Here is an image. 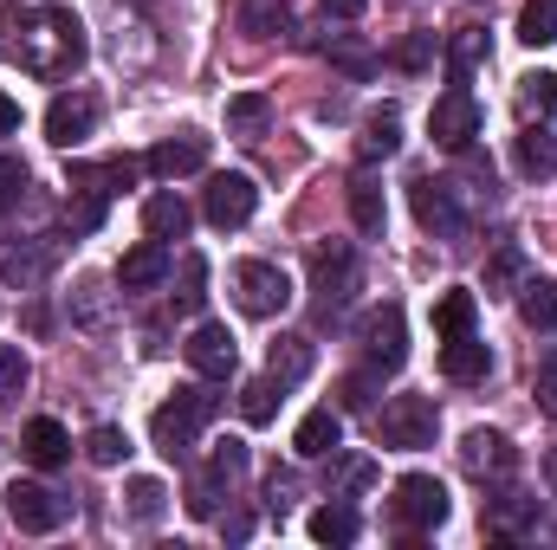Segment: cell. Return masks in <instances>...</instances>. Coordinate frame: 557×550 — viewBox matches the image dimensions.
Listing matches in <instances>:
<instances>
[{"mask_svg":"<svg viewBox=\"0 0 557 550\" xmlns=\"http://www.w3.org/2000/svg\"><path fill=\"white\" fill-rule=\"evenodd\" d=\"M7 33H20L13 39V59L33 78H72L85 65V20L72 7H33V13L13 7L7 13Z\"/></svg>","mask_w":557,"mask_h":550,"instance_id":"obj_1","label":"cell"},{"mask_svg":"<svg viewBox=\"0 0 557 550\" xmlns=\"http://www.w3.org/2000/svg\"><path fill=\"white\" fill-rule=\"evenodd\" d=\"M208 414H214V396H208V389H175V402H162V409L149 414V440H156V453L182 460V453L195 447V434L208 427Z\"/></svg>","mask_w":557,"mask_h":550,"instance_id":"obj_2","label":"cell"},{"mask_svg":"<svg viewBox=\"0 0 557 550\" xmlns=\"http://www.w3.org/2000/svg\"><path fill=\"white\" fill-rule=\"evenodd\" d=\"M434 427H441L434 396H389L383 414H376V434H383V447H396V453H421V447H434Z\"/></svg>","mask_w":557,"mask_h":550,"instance_id":"obj_3","label":"cell"},{"mask_svg":"<svg viewBox=\"0 0 557 550\" xmlns=\"http://www.w3.org/2000/svg\"><path fill=\"white\" fill-rule=\"evenodd\" d=\"M234 298L247 317H278L292 304V278L273 260H247V266H234Z\"/></svg>","mask_w":557,"mask_h":550,"instance_id":"obj_4","label":"cell"},{"mask_svg":"<svg viewBox=\"0 0 557 550\" xmlns=\"http://www.w3.org/2000/svg\"><path fill=\"white\" fill-rule=\"evenodd\" d=\"M240 473H247V440H221V447H214V460H208V473L188 486V512H195V518H214Z\"/></svg>","mask_w":557,"mask_h":550,"instance_id":"obj_5","label":"cell"},{"mask_svg":"<svg viewBox=\"0 0 557 550\" xmlns=\"http://www.w3.org/2000/svg\"><path fill=\"white\" fill-rule=\"evenodd\" d=\"M363 350H370V370H376V376H396V370L409 363V317H403V304L370 311V324H363Z\"/></svg>","mask_w":557,"mask_h":550,"instance_id":"obj_6","label":"cell"},{"mask_svg":"<svg viewBox=\"0 0 557 550\" xmlns=\"http://www.w3.org/2000/svg\"><path fill=\"white\" fill-rule=\"evenodd\" d=\"M7 518H13L20 532L46 538V532L65 525V499H59L52 486H39V479H13V486H7Z\"/></svg>","mask_w":557,"mask_h":550,"instance_id":"obj_7","label":"cell"},{"mask_svg":"<svg viewBox=\"0 0 557 550\" xmlns=\"http://www.w3.org/2000/svg\"><path fill=\"white\" fill-rule=\"evenodd\" d=\"M182 350H188V370H195L201 383H227L234 363H240V343H234L227 324H195V337H188Z\"/></svg>","mask_w":557,"mask_h":550,"instance_id":"obj_8","label":"cell"},{"mask_svg":"<svg viewBox=\"0 0 557 550\" xmlns=\"http://www.w3.org/2000/svg\"><path fill=\"white\" fill-rule=\"evenodd\" d=\"M428 137L441 142V149H473V137H480V104L454 85L447 98H434V111H428Z\"/></svg>","mask_w":557,"mask_h":550,"instance_id":"obj_9","label":"cell"},{"mask_svg":"<svg viewBox=\"0 0 557 550\" xmlns=\"http://www.w3.org/2000/svg\"><path fill=\"white\" fill-rule=\"evenodd\" d=\"M409 201H416V221L434 240H460V234H467V214H460V201H454V182L421 175L416 188H409Z\"/></svg>","mask_w":557,"mask_h":550,"instance_id":"obj_10","label":"cell"},{"mask_svg":"<svg viewBox=\"0 0 557 550\" xmlns=\"http://www.w3.org/2000/svg\"><path fill=\"white\" fill-rule=\"evenodd\" d=\"M396 518H403L409 532H434V525L447 518V486H441L434 473H409V479L396 486Z\"/></svg>","mask_w":557,"mask_h":550,"instance_id":"obj_11","label":"cell"},{"mask_svg":"<svg viewBox=\"0 0 557 550\" xmlns=\"http://www.w3.org/2000/svg\"><path fill=\"white\" fill-rule=\"evenodd\" d=\"M460 466H467L473 479H506V473L519 466V447H512L499 427H473V434L460 440Z\"/></svg>","mask_w":557,"mask_h":550,"instance_id":"obj_12","label":"cell"},{"mask_svg":"<svg viewBox=\"0 0 557 550\" xmlns=\"http://www.w3.org/2000/svg\"><path fill=\"white\" fill-rule=\"evenodd\" d=\"M253 208H260L253 175H214V182H208V221H214V227H247Z\"/></svg>","mask_w":557,"mask_h":550,"instance_id":"obj_13","label":"cell"},{"mask_svg":"<svg viewBox=\"0 0 557 550\" xmlns=\"http://www.w3.org/2000/svg\"><path fill=\"white\" fill-rule=\"evenodd\" d=\"M98 130V98H85V91H65V98H52V111H46V137L59 142V149H78V142H91Z\"/></svg>","mask_w":557,"mask_h":550,"instance_id":"obj_14","label":"cell"},{"mask_svg":"<svg viewBox=\"0 0 557 550\" xmlns=\"http://www.w3.org/2000/svg\"><path fill=\"white\" fill-rule=\"evenodd\" d=\"M311 285H318L324 317H331L337 304H350V291H357V253H350V247H324V253L311 260Z\"/></svg>","mask_w":557,"mask_h":550,"instance_id":"obj_15","label":"cell"},{"mask_svg":"<svg viewBox=\"0 0 557 550\" xmlns=\"http://www.w3.org/2000/svg\"><path fill=\"white\" fill-rule=\"evenodd\" d=\"M169 273H175V260H169L162 240H143V247H131V253L117 260V285H124V291H156Z\"/></svg>","mask_w":557,"mask_h":550,"instance_id":"obj_16","label":"cell"},{"mask_svg":"<svg viewBox=\"0 0 557 550\" xmlns=\"http://www.w3.org/2000/svg\"><path fill=\"white\" fill-rule=\"evenodd\" d=\"M188 227H195V214H188V201H182V195H169V188H162V195H149V201H143V234H149V240H162V247H169V240H188Z\"/></svg>","mask_w":557,"mask_h":550,"instance_id":"obj_17","label":"cell"},{"mask_svg":"<svg viewBox=\"0 0 557 550\" xmlns=\"http://www.w3.org/2000/svg\"><path fill=\"white\" fill-rule=\"evenodd\" d=\"M195 168H208V142L188 137V130L149 149V175H162V182H175V175H195Z\"/></svg>","mask_w":557,"mask_h":550,"instance_id":"obj_18","label":"cell"},{"mask_svg":"<svg viewBox=\"0 0 557 550\" xmlns=\"http://www.w3.org/2000/svg\"><path fill=\"white\" fill-rule=\"evenodd\" d=\"M486 532H493V538H525V532H539V499H525V492L486 499Z\"/></svg>","mask_w":557,"mask_h":550,"instance_id":"obj_19","label":"cell"},{"mask_svg":"<svg viewBox=\"0 0 557 550\" xmlns=\"http://www.w3.org/2000/svg\"><path fill=\"white\" fill-rule=\"evenodd\" d=\"M292 447H298L305 460H324L331 447H344V414H337V409H311L305 421H298Z\"/></svg>","mask_w":557,"mask_h":550,"instance_id":"obj_20","label":"cell"},{"mask_svg":"<svg viewBox=\"0 0 557 550\" xmlns=\"http://www.w3.org/2000/svg\"><path fill=\"white\" fill-rule=\"evenodd\" d=\"M20 447H26V460H33V466H59V460L72 453V434H65L52 414H33V421H26V434H20Z\"/></svg>","mask_w":557,"mask_h":550,"instance_id":"obj_21","label":"cell"},{"mask_svg":"<svg viewBox=\"0 0 557 550\" xmlns=\"http://www.w3.org/2000/svg\"><path fill=\"white\" fill-rule=\"evenodd\" d=\"M350 221H357V234H383V221H389V201H383V182L376 175H350Z\"/></svg>","mask_w":557,"mask_h":550,"instance_id":"obj_22","label":"cell"},{"mask_svg":"<svg viewBox=\"0 0 557 550\" xmlns=\"http://www.w3.org/2000/svg\"><path fill=\"white\" fill-rule=\"evenodd\" d=\"M357 149H363V162H389V155L403 149V111H396V104L370 111V124H363V137H357Z\"/></svg>","mask_w":557,"mask_h":550,"instance_id":"obj_23","label":"cell"},{"mask_svg":"<svg viewBox=\"0 0 557 550\" xmlns=\"http://www.w3.org/2000/svg\"><path fill=\"white\" fill-rule=\"evenodd\" d=\"M486 363H493V357H486V343H480L473 330L447 337V350H441V370H447L454 383H480V376H486Z\"/></svg>","mask_w":557,"mask_h":550,"instance_id":"obj_24","label":"cell"},{"mask_svg":"<svg viewBox=\"0 0 557 550\" xmlns=\"http://www.w3.org/2000/svg\"><path fill=\"white\" fill-rule=\"evenodd\" d=\"M519 317L532 330H557V278H525L519 285Z\"/></svg>","mask_w":557,"mask_h":550,"instance_id":"obj_25","label":"cell"},{"mask_svg":"<svg viewBox=\"0 0 557 550\" xmlns=\"http://www.w3.org/2000/svg\"><path fill=\"white\" fill-rule=\"evenodd\" d=\"M278 402H285V383H273V376L240 383V421H247V427H267L278 414Z\"/></svg>","mask_w":557,"mask_h":550,"instance_id":"obj_26","label":"cell"},{"mask_svg":"<svg viewBox=\"0 0 557 550\" xmlns=\"http://www.w3.org/2000/svg\"><path fill=\"white\" fill-rule=\"evenodd\" d=\"M305 370H311V337H278L267 357V376L292 389V383H305Z\"/></svg>","mask_w":557,"mask_h":550,"instance_id":"obj_27","label":"cell"},{"mask_svg":"<svg viewBox=\"0 0 557 550\" xmlns=\"http://www.w3.org/2000/svg\"><path fill=\"white\" fill-rule=\"evenodd\" d=\"M324 59H331L337 72H350V78H370V72H376V52H370L357 33H331V39H324Z\"/></svg>","mask_w":557,"mask_h":550,"instance_id":"obj_28","label":"cell"},{"mask_svg":"<svg viewBox=\"0 0 557 550\" xmlns=\"http://www.w3.org/2000/svg\"><path fill=\"white\" fill-rule=\"evenodd\" d=\"M72 317H78L85 330H104V324H111V291H104V278H78V285H72Z\"/></svg>","mask_w":557,"mask_h":550,"instance_id":"obj_29","label":"cell"},{"mask_svg":"<svg viewBox=\"0 0 557 550\" xmlns=\"http://www.w3.org/2000/svg\"><path fill=\"white\" fill-rule=\"evenodd\" d=\"M370 479H376V466H370L363 453H337V447H331V499H357Z\"/></svg>","mask_w":557,"mask_h":550,"instance_id":"obj_30","label":"cell"},{"mask_svg":"<svg viewBox=\"0 0 557 550\" xmlns=\"http://www.w3.org/2000/svg\"><path fill=\"white\" fill-rule=\"evenodd\" d=\"M240 26H247L253 39H278V33H292V0H247V7H240Z\"/></svg>","mask_w":557,"mask_h":550,"instance_id":"obj_31","label":"cell"},{"mask_svg":"<svg viewBox=\"0 0 557 550\" xmlns=\"http://www.w3.org/2000/svg\"><path fill=\"white\" fill-rule=\"evenodd\" d=\"M46 266H52V253H46V247H7V253H0V278H7V285H20V291H26V285H39Z\"/></svg>","mask_w":557,"mask_h":550,"instance_id":"obj_32","label":"cell"},{"mask_svg":"<svg viewBox=\"0 0 557 550\" xmlns=\"http://www.w3.org/2000/svg\"><path fill=\"white\" fill-rule=\"evenodd\" d=\"M519 168H525V175H539V182L557 175V137L545 130V124H532V130L519 137Z\"/></svg>","mask_w":557,"mask_h":550,"instance_id":"obj_33","label":"cell"},{"mask_svg":"<svg viewBox=\"0 0 557 550\" xmlns=\"http://www.w3.org/2000/svg\"><path fill=\"white\" fill-rule=\"evenodd\" d=\"M311 538H318V545H350V538H357V512H350L344 499L318 505V512H311Z\"/></svg>","mask_w":557,"mask_h":550,"instance_id":"obj_34","label":"cell"},{"mask_svg":"<svg viewBox=\"0 0 557 550\" xmlns=\"http://www.w3.org/2000/svg\"><path fill=\"white\" fill-rule=\"evenodd\" d=\"M267 117H273V98H267V91H240V98H227V130L253 137V130H267Z\"/></svg>","mask_w":557,"mask_h":550,"instance_id":"obj_35","label":"cell"},{"mask_svg":"<svg viewBox=\"0 0 557 550\" xmlns=\"http://www.w3.org/2000/svg\"><path fill=\"white\" fill-rule=\"evenodd\" d=\"M473 291H441V304H434V324H441V337H460V330H473Z\"/></svg>","mask_w":557,"mask_h":550,"instance_id":"obj_36","label":"cell"},{"mask_svg":"<svg viewBox=\"0 0 557 550\" xmlns=\"http://www.w3.org/2000/svg\"><path fill=\"white\" fill-rule=\"evenodd\" d=\"M519 39H525V46H552L557 39V0H525V13H519Z\"/></svg>","mask_w":557,"mask_h":550,"instance_id":"obj_37","label":"cell"},{"mask_svg":"<svg viewBox=\"0 0 557 550\" xmlns=\"http://www.w3.org/2000/svg\"><path fill=\"white\" fill-rule=\"evenodd\" d=\"M175 273H182L175 304H182V311H201V298H208V260H201V253H182V260H175Z\"/></svg>","mask_w":557,"mask_h":550,"instance_id":"obj_38","label":"cell"},{"mask_svg":"<svg viewBox=\"0 0 557 550\" xmlns=\"http://www.w3.org/2000/svg\"><path fill=\"white\" fill-rule=\"evenodd\" d=\"M26 357H20V343H0V409H13L20 396H26Z\"/></svg>","mask_w":557,"mask_h":550,"instance_id":"obj_39","label":"cell"},{"mask_svg":"<svg viewBox=\"0 0 557 550\" xmlns=\"http://www.w3.org/2000/svg\"><path fill=\"white\" fill-rule=\"evenodd\" d=\"M162 505H169V486H162V479H131V518H137V525H156Z\"/></svg>","mask_w":557,"mask_h":550,"instance_id":"obj_40","label":"cell"},{"mask_svg":"<svg viewBox=\"0 0 557 550\" xmlns=\"http://www.w3.org/2000/svg\"><path fill=\"white\" fill-rule=\"evenodd\" d=\"M480 52H486V33H473V26H460V33L447 39V65H454V78H467V72L480 65Z\"/></svg>","mask_w":557,"mask_h":550,"instance_id":"obj_41","label":"cell"},{"mask_svg":"<svg viewBox=\"0 0 557 550\" xmlns=\"http://www.w3.org/2000/svg\"><path fill=\"white\" fill-rule=\"evenodd\" d=\"M85 453H91V466H117V460L131 453V434H124V427H91Z\"/></svg>","mask_w":557,"mask_h":550,"instance_id":"obj_42","label":"cell"},{"mask_svg":"<svg viewBox=\"0 0 557 550\" xmlns=\"http://www.w3.org/2000/svg\"><path fill=\"white\" fill-rule=\"evenodd\" d=\"M519 278H525V253H519V247H499L493 266H486V291H512Z\"/></svg>","mask_w":557,"mask_h":550,"instance_id":"obj_43","label":"cell"},{"mask_svg":"<svg viewBox=\"0 0 557 550\" xmlns=\"http://www.w3.org/2000/svg\"><path fill=\"white\" fill-rule=\"evenodd\" d=\"M519 85H525V104H532V111L557 117V72H532V78H519Z\"/></svg>","mask_w":557,"mask_h":550,"instance_id":"obj_44","label":"cell"},{"mask_svg":"<svg viewBox=\"0 0 557 550\" xmlns=\"http://www.w3.org/2000/svg\"><path fill=\"white\" fill-rule=\"evenodd\" d=\"M20 188H26V162L20 155H0V208L20 201Z\"/></svg>","mask_w":557,"mask_h":550,"instance_id":"obj_45","label":"cell"},{"mask_svg":"<svg viewBox=\"0 0 557 550\" xmlns=\"http://www.w3.org/2000/svg\"><path fill=\"white\" fill-rule=\"evenodd\" d=\"M370 402H376V370H370V376H350V383H344V409H370Z\"/></svg>","mask_w":557,"mask_h":550,"instance_id":"obj_46","label":"cell"},{"mask_svg":"<svg viewBox=\"0 0 557 550\" xmlns=\"http://www.w3.org/2000/svg\"><path fill=\"white\" fill-rule=\"evenodd\" d=\"M292 492H298V479H292V473H273V479H267V499H273V512H285V505H292Z\"/></svg>","mask_w":557,"mask_h":550,"instance_id":"obj_47","label":"cell"},{"mask_svg":"<svg viewBox=\"0 0 557 550\" xmlns=\"http://www.w3.org/2000/svg\"><path fill=\"white\" fill-rule=\"evenodd\" d=\"M318 7H324V20H357L370 0H318Z\"/></svg>","mask_w":557,"mask_h":550,"instance_id":"obj_48","label":"cell"},{"mask_svg":"<svg viewBox=\"0 0 557 550\" xmlns=\"http://www.w3.org/2000/svg\"><path fill=\"white\" fill-rule=\"evenodd\" d=\"M539 409L557 421V370H545V376H539Z\"/></svg>","mask_w":557,"mask_h":550,"instance_id":"obj_49","label":"cell"},{"mask_svg":"<svg viewBox=\"0 0 557 550\" xmlns=\"http://www.w3.org/2000/svg\"><path fill=\"white\" fill-rule=\"evenodd\" d=\"M247 532H253V518H247V512H234V518H221V538H234V545H240Z\"/></svg>","mask_w":557,"mask_h":550,"instance_id":"obj_50","label":"cell"},{"mask_svg":"<svg viewBox=\"0 0 557 550\" xmlns=\"http://www.w3.org/2000/svg\"><path fill=\"white\" fill-rule=\"evenodd\" d=\"M13 130H20V104L0 91V137H13Z\"/></svg>","mask_w":557,"mask_h":550,"instance_id":"obj_51","label":"cell"},{"mask_svg":"<svg viewBox=\"0 0 557 550\" xmlns=\"http://www.w3.org/2000/svg\"><path fill=\"white\" fill-rule=\"evenodd\" d=\"M403 65H428V39H403V52H396Z\"/></svg>","mask_w":557,"mask_h":550,"instance_id":"obj_52","label":"cell"},{"mask_svg":"<svg viewBox=\"0 0 557 550\" xmlns=\"http://www.w3.org/2000/svg\"><path fill=\"white\" fill-rule=\"evenodd\" d=\"M545 479H552V492H557V447L545 453Z\"/></svg>","mask_w":557,"mask_h":550,"instance_id":"obj_53","label":"cell"}]
</instances>
